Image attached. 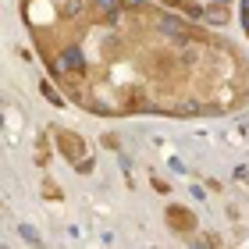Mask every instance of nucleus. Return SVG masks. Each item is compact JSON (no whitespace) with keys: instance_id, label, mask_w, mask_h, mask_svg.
<instances>
[{"instance_id":"nucleus-1","label":"nucleus","mask_w":249,"mask_h":249,"mask_svg":"<svg viewBox=\"0 0 249 249\" xmlns=\"http://www.w3.org/2000/svg\"><path fill=\"white\" fill-rule=\"evenodd\" d=\"M171 221H175V224H182V231L192 228V217H189L185 210H178V207H171Z\"/></svg>"}]
</instances>
